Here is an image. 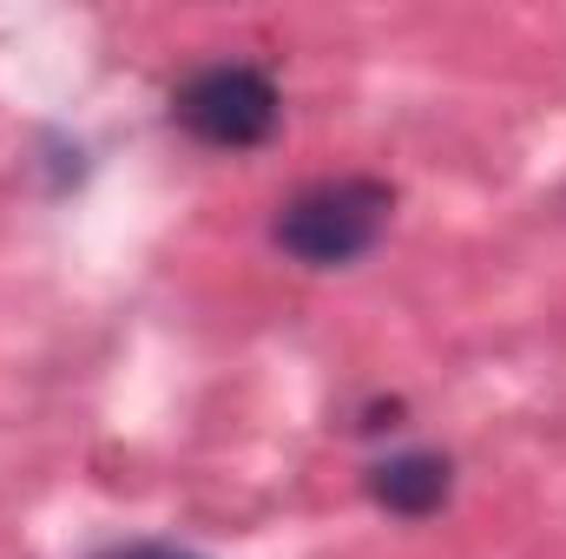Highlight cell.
Wrapping results in <instances>:
<instances>
[{
    "mask_svg": "<svg viewBox=\"0 0 566 559\" xmlns=\"http://www.w3.org/2000/svg\"><path fill=\"white\" fill-rule=\"evenodd\" d=\"M454 494V461L448 454H428V447H409V454H389L369 467V500L382 514H402V520H428L441 514Z\"/></svg>",
    "mask_w": 566,
    "mask_h": 559,
    "instance_id": "cell-3",
    "label": "cell"
},
{
    "mask_svg": "<svg viewBox=\"0 0 566 559\" xmlns=\"http://www.w3.org/2000/svg\"><path fill=\"white\" fill-rule=\"evenodd\" d=\"M171 119L191 133L198 145H218V151H251L277 133L283 99L271 86L264 66H244V60H218L205 73H191L178 93H171Z\"/></svg>",
    "mask_w": 566,
    "mask_h": 559,
    "instance_id": "cell-2",
    "label": "cell"
},
{
    "mask_svg": "<svg viewBox=\"0 0 566 559\" xmlns=\"http://www.w3.org/2000/svg\"><path fill=\"white\" fill-rule=\"evenodd\" d=\"M99 559H205V553H185V547H119V553H99Z\"/></svg>",
    "mask_w": 566,
    "mask_h": 559,
    "instance_id": "cell-4",
    "label": "cell"
},
{
    "mask_svg": "<svg viewBox=\"0 0 566 559\" xmlns=\"http://www.w3.org/2000/svg\"><path fill=\"white\" fill-rule=\"evenodd\" d=\"M389 211H396V191L382 178H323V184H303L290 204L277 211L271 238H277L283 257L310 264V271H343L356 257H369L389 231Z\"/></svg>",
    "mask_w": 566,
    "mask_h": 559,
    "instance_id": "cell-1",
    "label": "cell"
}]
</instances>
